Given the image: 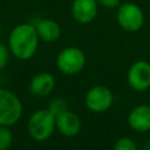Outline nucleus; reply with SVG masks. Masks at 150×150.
Instances as JSON below:
<instances>
[{"instance_id": "nucleus-1", "label": "nucleus", "mask_w": 150, "mask_h": 150, "mask_svg": "<svg viewBox=\"0 0 150 150\" xmlns=\"http://www.w3.org/2000/svg\"><path fill=\"white\" fill-rule=\"evenodd\" d=\"M39 40L33 23H20L15 26L9 34V49L16 59L28 60L35 54Z\"/></svg>"}, {"instance_id": "nucleus-2", "label": "nucleus", "mask_w": 150, "mask_h": 150, "mask_svg": "<svg viewBox=\"0 0 150 150\" xmlns=\"http://www.w3.org/2000/svg\"><path fill=\"white\" fill-rule=\"evenodd\" d=\"M27 128L33 139L38 142H43L53 135L56 128L55 116L48 109L36 110L30 115Z\"/></svg>"}, {"instance_id": "nucleus-3", "label": "nucleus", "mask_w": 150, "mask_h": 150, "mask_svg": "<svg viewBox=\"0 0 150 150\" xmlns=\"http://www.w3.org/2000/svg\"><path fill=\"white\" fill-rule=\"evenodd\" d=\"M116 21L123 30L135 33L143 27L145 16L141 6L131 1H125L117 7Z\"/></svg>"}, {"instance_id": "nucleus-4", "label": "nucleus", "mask_w": 150, "mask_h": 150, "mask_svg": "<svg viewBox=\"0 0 150 150\" xmlns=\"http://www.w3.org/2000/svg\"><path fill=\"white\" fill-rule=\"evenodd\" d=\"M86 66V54L84 52L74 46H69L60 50L56 56L57 69L68 76L80 73Z\"/></svg>"}, {"instance_id": "nucleus-5", "label": "nucleus", "mask_w": 150, "mask_h": 150, "mask_svg": "<svg viewBox=\"0 0 150 150\" xmlns=\"http://www.w3.org/2000/svg\"><path fill=\"white\" fill-rule=\"evenodd\" d=\"M22 115V103L19 97L7 89L0 88V125L11 127Z\"/></svg>"}, {"instance_id": "nucleus-6", "label": "nucleus", "mask_w": 150, "mask_h": 150, "mask_svg": "<svg viewBox=\"0 0 150 150\" xmlns=\"http://www.w3.org/2000/svg\"><path fill=\"white\" fill-rule=\"evenodd\" d=\"M114 102V95L112 91L102 84H97L91 87L84 97V103L87 108L95 112V114H101L107 111Z\"/></svg>"}, {"instance_id": "nucleus-7", "label": "nucleus", "mask_w": 150, "mask_h": 150, "mask_svg": "<svg viewBox=\"0 0 150 150\" xmlns=\"http://www.w3.org/2000/svg\"><path fill=\"white\" fill-rule=\"evenodd\" d=\"M127 82L135 91H144L150 88V63L144 60L134 62L127 73Z\"/></svg>"}, {"instance_id": "nucleus-8", "label": "nucleus", "mask_w": 150, "mask_h": 150, "mask_svg": "<svg viewBox=\"0 0 150 150\" xmlns=\"http://www.w3.org/2000/svg\"><path fill=\"white\" fill-rule=\"evenodd\" d=\"M98 7L96 0H73L70 5V14L77 23L89 25L96 19Z\"/></svg>"}, {"instance_id": "nucleus-9", "label": "nucleus", "mask_w": 150, "mask_h": 150, "mask_svg": "<svg viewBox=\"0 0 150 150\" xmlns=\"http://www.w3.org/2000/svg\"><path fill=\"white\" fill-rule=\"evenodd\" d=\"M55 125L61 135L74 137L81 130V120L75 112L67 109L55 117Z\"/></svg>"}, {"instance_id": "nucleus-10", "label": "nucleus", "mask_w": 150, "mask_h": 150, "mask_svg": "<svg viewBox=\"0 0 150 150\" xmlns=\"http://www.w3.org/2000/svg\"><path fill=\"white\" fill-rule=\"evenodd\" d=\"M128 124L136 132H146L150 130V105L138 104L134 107L128 115Z\"/></svg>"}, {"instance_id": "nucleus-11", "label": "nucleus", "mask_w": 150, "mask_h": 150, "mask_svg": "<svg viewBox=\"0 0 150 150\" xmlns=\"http://www.w3.org/2000/svg\"><path fill=\"white\" fill-rule=\"evenodd\" d=\"M55 88V79L50 73L42 71L33 76L29 83V91L36 97H43L50 94Z\"/></svg>"}, {"instance_id": "nucleus-12", "label": "nucleus", "mask_w": 150, "mask_h": 150, "mask_svg": "<svg viewBox=\"0 0 150 150\" xmlns=\"http://www.w3.org/2000/svg\"><path fill=\"white\" fill-rule=\"evenodd\" d=\"M34 27L39 39L43 42H55L61 35V27L53 19H39L34 23Z\"/></svg>"}, {"instance_id": "nucleus-13", "label": "nucleus", "mask_w": 150, "mask_h": 150, "mask_svg": "<svg viewBox=\"0 0 150 150\" xmlns=\"http://www.w3.org/2000/svg\"><path fill=\"white\" fill-rule=\"evenodd\" d=\"M13 142V135L8 127L0 125V150H8Z\"/></svg>"}, {"instance_id": "nucleus-14", "label": "nucleus", "mask_w": 150, "mask_h": 150, "mask_svg": "<svg viewBox=\"0 0 150 150\" xmlns=\"http://www.w3.org/2000/svg\"><path fill=\"white\" fill-rule=\"evenodd\" d=\"M47 109L56 117L59 114H61V112H63L64 110L68 109V108H67V101H66L64 98H61V97L53 98V100L49 102Z\"/></svg>"}, {"instance_id": "nucleus-15", "label": "nucleus", "mask_w": 150, "mask_h": 150, "mask_svg": "<svg viewBox=\"0 0 150 150\" xmlns=\"http://www.w3.org/2000/svg\"><path fill=\"white\" fill-rule=\"evenodd\" d=\"M114 150H137V148L130 137H121L115 142Z\"/></svg>"}, {"instance_id": "nucleus-16", "label": "nucleus", "mask_w": 150, "mask_h": 150, "mask_svg": "<svg viewBox=\"0 0 150 150\" xmlns=\"http://www.w3.org/2000/svg\"><path fill=\"white\" fill-rule=\"evenodd\" d=\"M98 6L105 8V9H115L117 8L122 2L121 0H96Z\"/></svg>"}, {"instance_id": "nucleus-17", "label": "nucleus", "mask_w": 150, "mask_h": 150, "mask_svg": "<svg viewBox=\"0 0 150 150\" xmlns=\"http://www.w3.org/2000/svg\"><path fill=\"white\" fill-rule=\"evenodd\" d=\"M7 62H8V49L2 43H0V70L6 67Z\"/></svg>"}, {"instance_id": "nucleus-18", "label": "nucleus", "mask_w": 150, "mask_h": 150, "mask_svg": "<svg viewBox=\"0 0 150 150\" xmlns=\"http://www.w3.org/2000/svg\"><path fill=\"white\" fill-rule=\"evenodd\" d=\"M149 150H150V142H149Z\"/></svg>"}, {"instance_id": "nucleus-19", "label": "nucleus", "mask_w": 150, "mask_h": 150, "mask_svg": "<svg viewBox=\"0 0 150 150\" xmlns=\"http://www.w3.org/2000/svg\"><path fill=\"white\" fill-rule=\"evenodd\" d=\"M0 34H1V26H0Z\"/></svg>"}]
</instances>
